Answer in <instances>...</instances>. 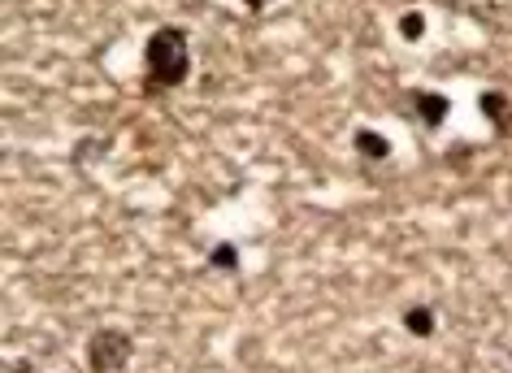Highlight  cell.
<instances>
[{
	"mask_svg": "<svg viewBox=\"0 0 512 373\" xmlns=\"http://www.w3.org/2000/svg\"><path fill=\"white\" fill-rule=\"evenodd\" d=\"M400 35H404V40H421V35H426V18H421V14H404L400 18Z\"/></svg>",
	"mask_w": 512,
	"mask_h": 373,
	"instance_id": "52a82bcc",
	"label": "cell"
},
{
	"mask_svg": "<svg viewBox=\"0 0 512 373\" xmlns=\"http://www.w3.org/2000/svg\"><path fill=\"white\" fill-rule=\"evenodd\" d=\"M191 74V40L183 27H157L144 44V96L183 87Z\"/></svg>",
	"mask_w": 512,
	"mask_h": 373,
	"instance_id": "6da1fadb",
	"label": "cell"
},
{
	"mask_svg": "<svg viewBox=\"0 0 512 373\" xmlns=\"http://www.w3.org/2000/svg\"><path fill=\"white\" fill-rule=\"evenodd\" d=\"M478 105H482V113H491L495 135H508V126H512V122H508V100L499 96V92H482Z\"/></svg>",
	"mask_w": 512,
	"mask_h": 373,
	"instance_id": "277c9868",
	"label": "cell"
},
{
	"mask_svg": "<svg viewBox=\"0 0 512 373\" xmlns=\"http://www.w3.org/2000/svg\"><path fill=\"white\" fill-rule=\"evenodd\" d=\"M352 144L361 148L369 161H387V157H391V144H387V139H382V135H374V131H356Z\"/></svg>",
	"mask_w": 512,
	"mask_h": 373,
	"instance_id": "5b68a950",
	"label": "cell"
},
{
	"mask_svg": "<svg viewBox=\"0 0 512 373\" xmlns=\"http://www.w3.org/2000/svg\"><path fill=\"white\" fill-rule=\"evenodd\" d=\"M413 105H417L421 122H426L430 131H439L443 118H447V113H452V100H447L443 92H426V87H417V92H413Z\"/></svg>",
	"mask_w": 512,
	"mask_h": 373,
	"instance_id": "3957f363",
	"label": "cell"
},
{
	"mask_svg": "<svg viewBox=\"0 0 512 373\" xmlns=\"http://www.w3.org/2000/svg\"><path fill=\"white\" fill-rule=\"evenodd\" d=\"M131 356H135V339L122 326H100L87 339V369L92 373H122Z\"/></svg>",
	"mask_w": 512,
	"mask_h": 373,
	"instance_id": "7a4b0ae2",
	"label": "cell"
},
{
	"mask_svg": "<svg viewBox=\"0 0 512 373\" xmlns=\"http://www.w3.org/2000/svg\"><path fill=\"white\" fill-rule=\"evenodd\" d=\"M265 5H274V0H243V9H248V14H261Z\"/></svg>",
	"mask_w": 512,
	"mask_h": 373,
	"instance_id": "9c48e42d",
	"label": "cell"
},
{
	"mask_svg": "<svg viewBox=\"0 0 512 373\" xmlns=\"http://www.w3.org/2000/svg\"><path fill=\"white\" fill-rule=\"evenodd\" d=\"M213 265H217V269H239L235 248H230V243H217V248H213Z\"/></svg>",
	"mask_w": 512,
	"mask_h": 373,
	"instance_id": "ba28073f",
	"label": "cell"
},
{
	"mask_svg": "<svg viewBox=\"0 0 512 373\" xmlns=\"http://www.w3.org/2000/svg\"><path fill=\"white\" fill-rule=\"evenodd\" d=\"M404 326H408V334H417V339H430V334H434V313H430V308H408Z\"/></svg>",
	"mask_w": 512,
	"mask_h": 373,
	"instance_id": "8992f818",
	"label": "cell"
}]
</instances>
